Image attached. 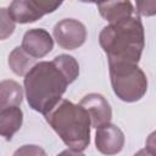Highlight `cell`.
<instances>
[{
    "mask_svg": "<svg viewBox=\"0 0 156 156\" xmlns=\"http://www.w3.org/2000/svg\"><path fill=\"white\" fill-rule=\"evenodd\" d=\"M113 93L124 102L139 101L147 91V78L138 63H108Z\"/></svg>",
    "mask_w": 156,
    "mask_h": 156,
    "instance_id": "277c9868",
    "label": "cell"
},
{
    "mask_svg": "<svg viewBox=\"0 0 156 156\" xmlns=\"http://www.w3.org/2000/svg\"><path fill=\"white\" fill-rule=\"evenodd\" d=\"M99 13L108 23H113L134 15L130 0H104L98 4Z\"/></svg>",
    "mask_w": 156,
    "mask_h": 156,
    "instance_id": "30bf717a",
    "label": "cell"
},
{
    "mask_svg": "<svg viewBox=\"0 0 156 156\" xmlns=\"http://www.w3.org/2000/svg\"><path fill=\"white\" fill-rule=\"evenodd\" d=\"M79 76L77 60L66 54L52 61H40L24 74V91L30 108L45 115L62 98L67 87Z\"/></svg>",
    "mask_w": 156,
    "mask_h": 156,
    "instance_id": "6da1fadb",
    "label": "cell"
},
{
    "mask_svg": "<svg viewBox=\"0 0 156 156\" xmlns=\"http://www.w3.org/2000/svg\"><path fill=\"white\" fill-rule=\"evenodd\" d=\"M44 117L69 149V154L80 155L89 146L91 121L80 104L61 99Z\"/></svg>",
    "mask_w": 156,
    "mask_h": 156,
    "instance_id": "3957f363",
    "label": "cell"
},
{
    "mask_svg": "<svg viewBox=\"0 0 156 156\" xmlns=\"http://www.w3.org/2000/svg\"><path fill=\"white\" fill-rule=\"evenodd\" d=\"M21 46L27 54L37 60L46 56L52 50L54 39L48 30L43 28H33L24 33Z\"/></svg>",
    "mask_w": 156,
    "mask_h": 156,
    "instance_id": "ba28073f",
    "label": "cell"
},
{
    "mask_svg": "<svg viewBox=\"0 0 156 156\" xmlns=\"http://www.w3.org/2000/svg\"><path fill=\"white\" fill-rule=\"evenodd\" d=\"M79 104L87 110L90 121L91 127L98 128L101 124H105L107 122H111L112 118V110L108 104V101L98 93H90L85 95Z\"/></svg>",
    "mask_w": 156,
    "mask_h": 156,
    "instance_id": "9c48e42d",
    "label": "cell"
},
{
    "mask_svg": "<svg viewBox=\"0 0 156 156\" xmlns=\"http://www.w3.org/2000/svg\"><path fill=\"white\" fill-rule=\"evenodd\" d=\"M123 132L111 122L101 124L96 128L95 133V146L98 151L104 155H116L122 151L124 146Z\"/></svg>",
    "mask_w": 156,
    "mask_h": 156,
    "instance_id": "52a82bcc",
    "label": "cell"
},
{
    "mask_svg": "<svg viewBox=\"0 0 156 156\" xmlns=\"http://www.w3.org/2000/svg\"><path fill=\"white\" fill-rule=\"evenodd\" d=\"M16 22L12 20L10 12L5 7H0V40H5L15 32Z\"/></svg>",
    "mask_w": 156,
    "mask_h": 156,
    "instance_id": "5bb4252c",
    "label": "cell"
},
{
    "mask_svg": "<svg viewBox=\"0 0 156 156\" xmlns=\"http://www.w3.org/2000/svg\"><path fill=\"white\" fill-rule=\"evenodd\" d=\"M52 34L60 48L65 50H74L85 43L87 28L78 20L63 18L55 24Z\"/></svg>",
    "mask_w": 156,
    "mask_h": 156,
    "instance_id": "8992f818",
    "label": "cell"
},
{
    "mask_svg": "<svg viewBox=\"0 0 156 156\" xmlns=\"http://www.w3.org/2000/svg\"><path fill=\"white\" fill-rule=\"evenodd\" d=\"M139 16L152 17L156 13V0H135V10Z\"/></svg>",
    "mask_w": 156,
    "mask_h": 156,
    "instance_id": "9a60e30c",
    "label": "cell"
},
{
    "mask_svg": "<svg viewBox=\"0 0 156 156\" xmlns=\"http://www.w3.org/2000/svg\"><path fill=\"white\" fill-rule=\"evenodd\" d=\"M62 2L63 0H12L7 10L16 23L26 24L55 12Z\"/></svg>",
    "mask_w": 156,
    "mask_h": 156,
    "instance_id": "5b68a950",
    "label": "cell"
},
{
    "mask_svg": "<svg viewBox=\"0 0 156 156\" xmlns=\"http://www.w3.org/2000/svg\"><path fill=\"white\" fill-rule=\"evenodd\" d=\"M79 1H82V2H89V4H99V2H101V1H104V0H79Z\"/></svg>",
    "mask_w": 156,
    "mask_h": 156,
    "instance_id": "e0dca14e",
    "label": "cell"
},
{
    "mask_svg": "<svg viewBox=\"0 0 156 156\" xmlns=\"http://www.w3.org/2000/svg\"><path fill=\"white\" fill-rule=\"evenodd\" d=\"M18 154L21 155H39V154L45 155V151L37 145H23L21 149L15 151V155H18Z\"/></svg>",
    "mask_w": 156,
    "mask_h": 156,
    "instance_id": "2e32d148",
    "label": "cell"
},
{
    "mask_svg": "<svg viewBox=\"0 0 156 156\" xmlns=\"http://www.w3.org/2000/svg\"><path fill=\"white\" fill-rule=\"evenodd\" d=\"M23 112L18 106H9L0 110V136L10 141L21 129Z\"/></svg>",
    "mask_w": 156,
    "mask_h": 156,
    "instance_id": "8fae6325",
    "label": "cell"
},
{
    "mask_svg": "<svg viewBox=\"0 0 156 156\" xmlns=\"http://www.w3.org/2000/svg\"><path fill=\"white\" fill-rule=\"evenodd\" d=\"M23 100V89L16 80L0 82V110L9 106H20Z\"/></svg>",
    "mask_w": 156,
    "mask_h": 156,
    "instance_id": "7c38bea8",
    "label": "cell"
},
{
    "mask_svg": "<svg viewBox=\"0 0 156 156\" xmlns=\"http://www.w3.org/2000/svg\"><path fill=\"white\" fill-rule=\"evenodd\" d=\"M99 43L108 63H138L145 45L144 26L140 17L132 15L128 18L108 23L101 29Z\"/></svg>",
    "mask_w": 156,
    "mask_h": 156,
    "instance_id": "7a4b0ae2",
    "label": "cell"
},
{
    "mask_svg": "<svg viewBox=\"0 0 156 156\" xmlns=\"http://www.w3.org/2000/svg\"><path fill=\"white\" fill-rule=\"evenodd\" d=\"M10 69L17 76H24L35 63V58L27 54L22 46H16L9 55L7 60Z\"/></svg>",
    "mask_w": 156,
    "mask_h": 156,
    "instance_id": "4fadbf2b",
    "label": "cell"
}]
</instances>
